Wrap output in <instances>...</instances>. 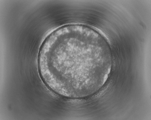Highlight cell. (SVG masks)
<instances>
[{
  "label": "cell",
  "mask_w": 151,
  "mask_h": 120,
  "mask_svg": "<svg viewBox=\"0 0 151 120\" xmlns=\"http://www.w3.org/2000/svg\"><path fill=\"white\" fill-rule=\"evenodd\" d=\"M89 48L81 45L56 50L53 62L59 69L76 78H83L86 58L94 53Z\"/></svg>",
  "instance_id": "6da1fadb"
}]
</instances>
